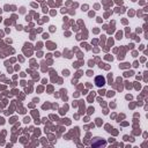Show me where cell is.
Returning a JSON list of instances; mask_svg holds the SVG:
<instances>
[{
  "instance_id": "6da1fadb",
  "label": "cell",
  "mask_w": 148,
  "mask_h": 148,
  "mask_svg": "<svg viewBox=\"0 0 148 148\" xmlns=\"http://www.w3.org/2000/svg\"><path fill=\"white\" fill-rule=\"evenodd\" d=\"M95 84H96L97 87H103V86L105 84V77L102 76V75L96 76V77H95Z\"/></svg>"
}]
</instances>
